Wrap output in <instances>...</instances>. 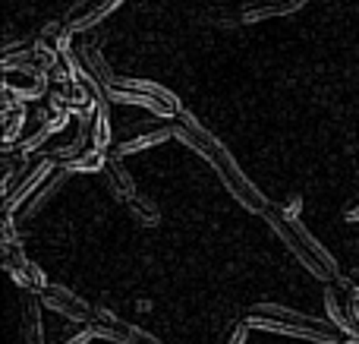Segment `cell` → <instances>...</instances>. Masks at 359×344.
I'll list each match as a JSON object with an SVG mask.
<instances>
[{
	"mask_svg": "<svg viewBox=\"0 0 359 344\" xmlns=\"http://www.w3.org/2000/svg\"><path fill=\"white\" fill-rule=\"evenodd\" d=\"M265 221L278 240H284V246L293 253V256L303 263V269L309 275H316L318 282L331 284V282H341V269H337V259L328 253V246H322V240L312 237V231L297 218V215L284 212L280 206H268Z\"/></svg>",
	"mask_w": 359,
	"mask_h": 344,
	"instance_id": "7a4b0ae2",
	"label": "cell"
},
{
	"mask_svg": "<svg viewBox=\"0 0 359 344\" xmlns=\"http://www.w3.org/2000/svg\"><path fill=\"white\" fill-rule=\"evenodd\" d=\"M73 60H76V67H79L82 73L101 88V92H107V88L117 82V76H114L111 67H107L104 54H101L95 44H79V48L73 51Z\"/></svg>",
	"mask_w": 359,
	"mask_h": 344,
	"instance_id": "5bb4252c",
	"label": "cell"
},
{
	"mask_svg": "<svg viewBox=\"0 0 359 344\" xmlns=\"http://www.w3.org/2000/svg\"><path fill=\"white\" fill-rule=\"evenodd\" d=\"M4 269H6V275H10L13 282L22 288V294H35L38 297L44 288H48L41 269H38V265L25 256L19 244H4Z\"/></svg>",
	"mask_w": 359,
	"mask_h": 344,
	"instance_id": "30bf717a",
	"label": "cell"
},
{
	"mask_svg": "<svg viewBox=\"0 0 359 344\" xmlns=\"http://www.w3.org/2000/svg\"><path fill=\"white\" fill-rule=\"evenodd\" d=\"M107 158H111V152H101V149H95V145L82 143V145H79V152H76V155H69L67 161L57 164V168H63V171H79V174H88V171H104Z\"/></svg>",
	"mask_w": 359,
	"mask_h": 344,
	"instance_id": "d6986e66",
	"label": "cell"
},
{
	"mask_svg": "<svg viewBox=\"0 0 359 344\" xmlns=\"http://www.w3.org/2000/svg\"><path fill=\"white\" fill-rule=\"evenodd\" d=\"M353 300H356V294L344 282L325 284V313H328V319L334 322L347 338H359V322H356Z\"/></svg>",
	"mask_w": 359,
	"mask_h": 344,
	"instance_id": "ba28073f",
	"label": "cell"
},
{
	"mask_svg": "<svg viewBox=\"0 0 359 344\" xmlns=\"http://www.w3.org/2000/svg\"><path fill=\"white\" fill-rule=\"evenodd\" d=\"M22 329H25V344H44L41 332V316H38V300L35 294H22Z\"/></svg>",
	"mask_w": 359,
	"mask_h": 344,
	"instance_id": "44dd1931",
	"label": "cell"
},
{
	"mask_svg": "<svg viewBox=\"0 0 359 344\" xmlns=\"http://www.w3.org/2000/svg\"><path fill=\"white\" fill-rule=\"evenodd\" d=\"M309 0H268V4H259V6H246L243 10V22H265V19H274V16H287V13H297Z\"/></svg>",
	"mask_w": 359,
	"mask_h": 344,
	"instance_id": "ac0fdd59",
	"label": "cell"
},
{
	"mask_svg": "<svg viewBox=\"0 0 359 344\" xmlns=\"http://www.w3.org/2000/svg\"><path fill=\"white\" fill-rule=\"evenodd\" d=\"M177 139L183 145H189L192 152H198V155H202L205 161L215 168V174L221 177V183L227 187V193L233 196L243 209H249V212H255V215H265L268 212V206H271V202L265 199V193H262V190L255 187L246 174H243V168L236 164V158L227 152V145H224L221 139L208 130V126L198 124L192 114L183 111L177 117Z\"/></svg>",
	"mask_w": 359,
	"mask_h": 344,
	"instance_id": "6da1fadb",
	"label": "cell"
},
{
	"mask_svg": "<svg viewBox=\"0 0 359 344\" xmlns=\"http://www.w3.org/2000/svg\"><path fill=\"white\" fill-rule=\"evenodd\" d=\"M344 344H359V338H347V341H344Z\"/></svg>",
	"mask_w": 359,
	"mask_h": 344,
	"instance_id": "4316f807",
	"label": "cell"
},
{
	"mask_svg": "<svg viewBox=\"0 0 359 344\" xmlns=\"http://www.w3.org/2000/svg\"><path fill=\"white\" fill-rule=\"evenodd\" d=\"M67 177H69V171L57 168V171H54V174H50V177H48V180H44V183H41V187H38V190H35V196H32V199H29V202H25V206H22V215H25V218H32V215H35V212H38V209H41V206H44V202H48V199H50V196H54V193H57V190H60V187H63V183H67Z\"/></svg>",
	"mask_w": 359,
	"mask_h": 344,
	"instance_id": "ffe728a7",
	"label": "cell"
},
{
	"mask_svg": "<svg viewBox=\"0 0 359 344\" xmlns=\"http://www.w3.org/2000/svg\"><path fill=\"white\" fill-rule=\"evenodd\" d=\"M54 164L57 161L48 152H44V155H32L29 164H25L10 183H4V215H16V209H22L25 202L35 196V190L54 174V171H50Z\"/></svg>",
	"mask_w": 359,
	"mask_h": 344,
	"instance_id": "5b68a950",
	"label": "cell"
},
{
	"mask_svg": "<svg viewBox=\"0 0 359 344\" xmlns=\"http://www.w3.org/2000/svg\"><path fill=\"white\" fill-rule=\"evenodd\" d=\"M92 326H95V335H98V338H107L114 344H164L151 332H145V329H139V326H130V322H123V319H114V316L98 313Z\"/></svg>",
	"mask_w": 359,
	"mask_h": 344,
	"instance_id": "7c38bea8",
	"label": "cell"
},
{
	"mask_svg": "<svg viewBox=\"0 0 359 344\" xmlns=\"http://www.w3.org/2000/svg\"><path fill=\"white\" fill-rule=\"evenodd\" d=\"M50 88V79L38 67H4V95L16 101H35L44 98Z\"/></svg>",
	"mask_w": 359,
	"mask_h": 344,
	"instance_id": "9c48e42d",
	"label": "cell"
},
{
	"mask_svg": "<svg viewBox=\"0 0 359 344\" xmlns=\"http://www.w3.org/2000/svg\"><path fill=\"white\" fill-rule=\"evenodd\" d=\"M79 130L88 136V145H95V149H101V152H111L114 145H111V107H104L101 105L98 111L92 114V120L88 124H79Z\"/></svg>",
	"mask_w": 359,
	"mask_h": 344,
	"instance_id": "e0dca14e",
	"label": "cell"
},
{
	"mask_svg": "<svg viewBox=\"0 0 359 344\" xmlns=\"http://www.w3.org/2000/svg\"><path fill=\"white\" fill-rule=\"evenodd\" d=\"M0 117H4V145H16L22 139L25 126H29V117L32 114L25 111V101H16V98H6L4 95V105H0Z\"/></svg>",
	"mask_w": 359,
	"mask_h": 344,
	"instance_id": "9a60e30c",
	"label": "cell"
},
{
	"mask_svg": "<svg viewBox=\"0 0 359 344\" xmlns=\"http://www.w3.org/2000/svg\"><path fill=\"white\" fill-rule=\"evenodd\" d=\"M249 322L246 319H240V322H233V326L227 329V335H224V341L221 344H246V335H249Z\"/></svg>",
	"mask_w": 359,
	"mask_h": 344,
	"instance_id": "cb8c5ba5",
	"label": "cell"
},
{
	"mask_svg": "<svg viewBox=\"0 0 359 344\" xmlns=\"http://www.w3.org/2000/svg\"><path fill=\"white\" fill-rule=\"evenodd\" d=\"M177 136V120L168 117H155V120H139V124H130L123 130V136L114 143L111 155L126 158V155H136V152H145L151 145H161L168 139Z\"/></svg>",
	"mask_w": 359,
	"mask_h": 344,
	"instance_id": "8992f818",
	"label": "cell"
},
{
	"mask_svg": "<svg viewBox=\"0 0 359 344\" xmlns=\"http://www.w3.org/2000/svg\"><path fill=\"white\" fill-rule=\"evenodd\" d=\"M104 180H107V190H111V193L117 196L120 202H130L133 196H139L136 183H133V174L126 171V164H123V158H117V155L107 158V164H104Z\"/></svg>",
	"mask_w": 359,
	"mask_h": 344,
	"instance_id": "2e32d148",
	"label": "cell"
},
{
	"mask_svg": "<svg viewBox=\"0 0 359 344\" xmlns=\"http://www.w3.org/2000/svg\"><path fill=\"white\" fill-rule=\"evenodd\" d=\"M246 322L252 329H262V332H278V335H290V338H303V341H316V344L347 341V335L331 319L297 313V310L280 307V303H255V307H249Z\"/></svg>",
	"mask_w": 359,
	"mask_h": 344,
	"instance_id": "3957f363",
	"label": "cell"
},
{
	"mask_svg": "<svg viewBox=\"0 0 359 344\" xmlns=\"http://www.w3.org/2000/svg\"><path fill=\"white\" fill-rule=\"evenodd\" d=\"M67 120H69V111L60 105V101H54V98L44 101L38 111H32L29 126H25L22 139L16 143V152H22V155H32V152H38L50 136H57V133L67 126Z\"/></svg>",
	"mask_w": 359,
	"mask_h": 344,
	"instance_id": "52a82bcc",
	"label": "cell"
},
{
	"mask_svg": "<svg viewBox=\"0 0 359 344\" xmlns=\"http://www.w3.org/2000/svg\"><path fill=\"white\" fill-rule=\"evenodd\" d=\"M107 98L117 101V105H133V107H145L155 117H168L177 120L183 114V105L170 88H164L161 82L151 79H117L107 88Z\"/></svg>",
	"mask_w": 359,
	"mask_h": 344,
	"instance_id": "277c9868",
	"label": "cell"
},
{
	"mask_svg": "<svg viewBox=\"0 0 359 344\" xmlns=\"http://www.w3.org/2000/svg\"><path fill=\"white\" fill-rule=\"evenodd\" d=\"M38 300H41V307H48L50 313L67 316V319H73V322H95V316H98V310H95L92 303H86L82 297H76V291H67V288H60V284H48V288L38 294Z\"/></svg>",
	"mask_w": 359,
	"mask_h": 344,
	"instance_id": "8fae6325",
	"label": "cell"
},
{
	"mask_svg": "<svg viewBox=\"0 0 359 344\" xmlns=\"http://www.w3.org/2000/svg\"><path fill=\"white\" fill-rule=\"evenodd\" d=\"M92 338H98L92 322H73L69 329H63V332L57 335L54 344H88Z\"/></svg>",
	"mask_w": 359,
	"mask_h": 344,
	"instance_id": "603a6c76",
	"label": "cell"
},
{
	"mask_svg": "<svg viewBox=\"0 0 359 344\" xmlns=\"http://www.w3.org/2000/svg\"><path fill=\"white\" fill-rule=\"evenodd\" d=\"M120 4H123V0H79V4L63 16V25H67L69 35L86 32V29H92V25H98L104 16H111Z\"/></svg>",
	"mask_w": 359,
	"mask_h": 344,
	"instance_id": "4fadbf2b",
	"label": "cell"
},
{
	"mask_svg": "<svg viewBox=\"0 0 359 344\" xmlns=\"http://www.w3.org/2000/svg\"><path fill=\"white\" fill-rule=\"evenodd\" d=\"M344 284H347L350 291H353V294H359V269H353V272H347V275L341 278Z\"/></svg>",
	"mask_w": 359,
	"mask_h": 344,
	"instance_id": "484cf974",
	"label": "cell"
},
{
	"mask_svg": "<svg viewBox=\"0 0 359 344\" xmlns=\"http://www.w3.org/2000/svg\"><path fill=\"white\" fill-rule=\"evenodd\" d=\"M126 215H130L136 225L142 227H158V221H161V215H158V206L151 199H145V196H133L130 202H123Z\"/></svg>",
	"mask_w": 359,
	"mask_h": 344,
	"instance_id": "7402d4cb",
	"label": "cell"
},
{
	"mask_svg": "<svg viewBox=\"0 0 359 344\" xmlns=\"http://www.w3.org/2000/svg\"><path fill=\"white\" fill-rule=\"evenodd\" d=\"M341 215H344V221H359V190H353V196L344 202Z\"/></svg>",
	"mask_w": 359,
	"mask_h": 344,
	"instance_id": "d4e9b609",
	"label": "cell"
}]
</instances>
